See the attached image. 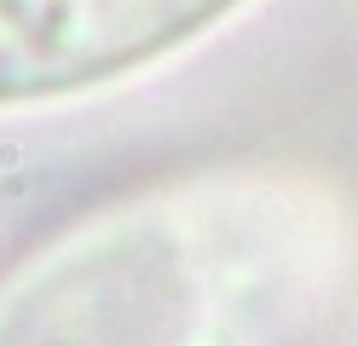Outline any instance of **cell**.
Segmentation results:
<instances>
[{
    "instance_id": "obj_2",
    "label": "cell",
    "mask_w": 358,
    "mask_h": 346,
    "mask_svg": "<svg viewBox=\"0 0 358 346\" xmlns=\"http://www.w3.org/2000/svg\"><path fill=\"white\" fill-rule=\"evenodd\" d=\"M249 0H0V110L133 81Z\"/></svg>"
},
{
    "instance_id": "obj_1",
    "label": "cell",
    "mask_w": 358,
    "mask_h": 346,
    "mask_svg": "<svg viewBox=\"0 0 358 346\" xmlns=\"http://www.w3.org/2000/svg\"><path fill=\"white\" fill-rule=\"evenodd\" d=\"M358 208L318 168L220 161L64 219L0 271V346H329Z\"/></svg>"
}]
</instances>
